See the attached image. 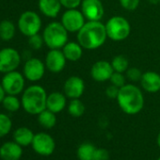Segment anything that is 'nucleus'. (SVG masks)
Masks as SVG:
<instances>
[{
    "label": "nucleus",
    "instance_id": "obj_11",
    "mask_svg": "<svg viewBox=\"0 0 160 160\" xmlns=\"http://www.w3.org/2000/svg\"><path fill=\"white\" fill-rule=\"evenodd\" d=\"M31 146L38 154L42 156H48L54 152L56 143L54 138L50 135L41 132L35 134Z\"/></svg>",
    "mask_w": 160,
    "mask_h": 160
},
{
    "label": "nucleus",
    "instance_id": "obj_27",
    "mask_svg": "<svg viewBox=\"0 0 160 160\" xmlns=\"http://www.w3.org/2000/svg\"><path fill=\"white\" fill-rule=\"evenodd\" d=\"M110 62H111L114 72H125L127 69L129 68V59L123 55L115 56Z\"/></svg>",
    "mask_w": 160,
    "mask_h": 160
},
{
    "label": "nucleus",
    "instance_id": "obj_24",
    "mask_svg": "<svg viewBox=\"0 0 160 160\" xmlns=\"http://www.w3.org/2000/svg\"><path fill=\"white\" fill-rule=\"evenodd\" d=\"M96 147L92 143H82L77 149V157L79 160H93Z\"/></svg>",
    "mask_w": 160,
    "mask_h": 160
},
{
    "label": "nucleus",
    "instance_id": "obj_9",
    "mask_svg": "<svg viewBox=\"0 0 160 160\" xmlns=\"http://www.w3.org/2000/svg\"><path fill=\"white\" fill-rule=\"evenodd\" d=\"M21 63L20 53L12 47L0 50V72H9L17 70Z\"/></svg>",
    "mask_w": 160,
    "mask_h": 160
},
{
    "label": "nucleus",
    "instance_id": "obj_37",
    "mask_svg": "<svg viewBox=\"0 0 160 160\" xmlns=\"http://www.w3.org/2000/svg\"><path fill=\"white\" fill-rule=\"evenodd\" d=\"M149 2L152 5H156L160 3V0H149Z\"/></svg>",
    "mask_w": 160,
    "mask_h": 160
},
{
    "label": "nucleus",
    "instance_id": "obj_8",
    "mask_svg": "<svg viewBox=\"0 0 160 160\" xmlns=\"http://www.w3.org/2000/svg\"><path fill=\"white\" fill-rule=\"evenodd\" d=\"M86 23L81 11L76 9L66 10L61 16V24L69 33H77Z\"/></svg>",
    "mask_w": 160,
    "mask_h": 160
},
{
    "label": "nucleus",
    "instance_id": "obj_2",
    "mask_svg": "<svg viewBox=\"0 0 160 160\" xmlns=\"http://www.w3.org/2000/svg\"><path fill=\"white\" fill-rule=\"evenodd\" d=\"M116 100L120 108L128 115L139 113L144 107L143 92L134 84H125L120 88Z\"/></svg>",
    "mask_w": 160,
    "mask_h": 160
},
{
    "label": "nucleus",
    "instance_id": "obj_22",
    "mask_svg": "<svg viewBox=\"0 0 160 160\" xmlns=\"http://www.w3.org/2000/svg\"><path fill=\"white\" fill-rule=\"evenodd\" d=\"M16 28L14 24L10 20L0 22V39L4 42H10L15 36Z\"/></svg>",
    "mask_w": 160,
    "mask_h": 160
},
{
    "label": "nucleus",
    "instance_id": "obj_3",
    "mask_svg": "<svg viewBox=\"0 0 160 160\" xmlns=\"http://www.w3.org/2000/svg\"><path fill=\"white\" fill-rule=\"evenodd\" d=\"M47 95L46 91L42 86L31 85L22 92V108L30 115H38L46 109Z\"/></svg>",
    "mask_w": 160,
    "mask_h": 160
},
{
    "label": "nucleus",
    "instance_id": "obj_1",
    "mask_svg": "<svg viewBox=\"0 0 160 160\" xmlns=\"http://www.w3.org/2000/svg\"><path fill=\"white\" fill-rule=\"evenodd\" d=\"M107 39L106 25L101 21H88L77 32V42L86 50L100 48Z\"/></svg>",
    "mask_w": 160,
    "mask_h": 160
},
{
    "label": "nucleus",
    "instance_id": "obj_26",
    "mask_svg": "<svg viewBox=\"0 0 160 160\" xmlns=\"http://www.w3.org/2000/svg\"><path fill=\"white\" fill-rule=\"evenodd\" d=\"M1 104L3 105V108L10 112H16L22 107L21 100L18 99L17 95L11 94H7Z\"/></svg>",
    "mask_w": 160,
    "mask_h": 160
},
{
    "label": "nucleus",
    "instance_id": "obj_39",
    "mask_svg": "<svg viewBox=\"0 0 160 160\" xmlns=\"http://www.w3.org/2000/svg\"><path fill=\"white\" fill-rule=\"evenodd\" d=\"M157 160H160V157H159V158H158V159H157Z\"/></svg>",
    "mask_w": 160,
    "mask_h": 160
},
{
    "label": "nucleus",
    "instance_id": "obj_23",
    "mask_svg": "<svg viewBox=\"0 0 160 160\" xmlns=\"http://www.w3.org/2000/svg\"><path fill=\"white\" fill-rule=\"evenodd\" d=\"M38 122L42 127L46 129H51L57 123L56 113L46 108L43 111H42L40 114H38Z\"/></svg>",
    "mask_w": 160,
    "mask_h": 160
},
{
    "label": "nucleus",
    "instance_id": "obj_33",
    "mask_svg": "<svg viewBox=\"0 0 160 160\" xmlns=\"http://www.w3.org/2000/svg\"><path fill=\"white\" fill-rule=\"evenodd\" d=\"M62 7L66 8L67 10L69 9H76L81 5L82 0H59Z\"/></svg>",
    "mask_w": 160,
    "mask_h": 160
},
{
    "label": "nucleus",
    "instance_id": "obj_7",
    "mask_svg": "<svg viewBox=\"0 0 160 160\" xmlns=\"http://www.w3.org/2000/svg\"><path fill=\"white\" fill-rule=\"evenodd\" d=\"M26 77L18 71H12L4 73L1 84L7 94L18 95L25 91Z\"/></svg>",
    "mask_w": 160,
    "mask_h": 160
},
{
    "label": "nucleus",
    "instance_id": "obj_32",
    "mask_svg": "<svg viewBox=\"0 0 160 160\" xmlns=\"http://www.w3.org/2000/svg\"><path fill=\"white\" fill-rule=\"evenodd\" d=\"M121 6L128 11V12H133L136 11L138 9V7L139 6V2L140 0H119Z\"/></svg>",
    "mask_w": 160,
    "mask_h": 160
},
{
    "label": "nucleus",
    "instance_id": "obj_16",
    "mask_svg": "<svg viewBox=\"0 0 160 160\" xmlns=\"http://www.w3.org/2000/svg\"><path fill=\"white\" fill-rule=\"evenodd\" d=\"M139 82L141 88L149 93H156L160 91V74L156 72H143Z\"/></svg>",
    "mask_w": 160,
    "mask_h": 160
},
{
    "label": "nucleus",
    "instance_id": "obj_35",
    "mask_svg": "<svg viewBox=\"0 0 160 160\" xmlns=\"http://www.w3.org/2000/svg\"><path fill=\"white\" fill-rule=\"evenodd\" d=\"M119 91H120V88L110 84L106 90V95L110 99H117L118 94H119Z\"/></svg>",
    "mask_w": 160,
    "mask_h": 160
},
{
    "label": "nucleus",
    "instance_id": "obj_18",
    "mask_svg": "<svg viewBox=\"0 0 160 160\" xmlns=\"http://www.w3.org/2000/svg\"><path fill=\"white\" fill-rule=\"evenodd\" d=\"M67 96L59 92H53L47 95L46 108L54 113H59L62 111L67 104Z\"/></svg>",
    "mask_w": 160,
    "mask_h": 160
},
{
    "label": "nucleus",
    "instance_id": "obj_38",
    "mask_svg": "<svg viewBox=\"0 0 160 160\" xmlns=\"http://www.w3.org/2000/svg\"><path fill=\"white\" fill-rule=\"evenodd\" d=\"M156 141H157V145H158V147L160 148V133L158 134V136H157V139H156Z\"/></svg>",
    "mask_w": 160,
    "mask_h": 160
},
{
    "label": "nucleus",
    "instance_id": "obj_31",
    "mask_svg": "<svg viewBox=\"0 0 160 160\" xmlns=\"http://www.w3.org/2000/svg\"><path fill=\"white\" fill-rule=\"evenodd\" d=\"M28 44L29 46L34 49V50H39L42 47V45L44 44V41L42 38V35L35 34L33 36L28 37Z\"/></svg>",
    "mask_w": 160,
    "mask_h": 160
},
{
    "label": "nucleus",
    "instance_id": "obj_29",
    "mask_svg": "<svg viewBox=\"0 0 160 160\" xmlns=\"http://www.w3.org/2000/svg\"><path fill=\"white\" fill-rule=\"evenodd\" d=\"M109 81L112 85L118 88H122L126 84V76L123 74V72H114L109 79Z\"/></svg>",
    "mask_w": 160,
    "mask_h": 160
},
{
    "label": "nucleus",
    "instance_id": "obj_12",
    "mask_svg": "<svg viewBox=\"0 0 160 160\" xmlns=\"http://www.w3.org/2000/svg\"><path fill=\"white\" fill-rule=\"evenodd\" d=\"M80 7L88 21H101L104 17L105 9L101 0H82Z\"/></svg>",
    "mask_w": 160,
    "mask_h": 160
},
{
    "label": "nucleus",
    "instance_id": "obj_20",
    "mask_svg": "<svg viewBox=\"0 0 160 160\" xmlns=\"http://www.w3.org/2000/svg\"><path fill=\"white\" fill-rule=\"evenodd\" d=\"M83 47L78 42H68L62 48V52L69 61H77L83 56Z\"/></svg>",
    "mask_w": 160,
    "mask_h": 160
},
{
    "label": "nucleus",
    "instance_id": "obj_34",
    "mask_svg": "<svg viewBox=\"0 0 160 160\" xmlns=\"http://www.w3.org/2000/svg\"><path fill=\"white\" fill-rule=\"evenodd\" d=\"M109 159V153L107 150L99 148H96V151L94 152L93 160H108Z\"/></svg>",
    "mask_w": 160,
    "mask_h": 160
},
{
    "label": "nucleus",
    "instance_id": "obj_36",
    "mask_svg": "<svg viewBox=\"0 0 160 160\" xmlns=\"http://www.w3.org/2000/svg\"><path fill=\"white\" fill-rule=\"evenodd\" d=\"M6 95H7V93H6L5 90H4V88H3L2 84L0 83V104L2 103V101L4 100V98H5V96H6Z\"/></svg>",
    "mask_w": 160,
    "mask_h": 160
},
{
    "label": "nucleus",
    "instance_id": "obj_25",
    "mask_svg": "<svg viewBox=\"0 0 160 160\" xmlns=\"http://www.w3.org/2000/svg\"><path fill=\"white\" fill-rule=\"evenodd\" d=\"M85 105L79 98L77 99H71L69 106H68V112L71 116L74 118L81 117L85 112Z\"/></svg>",
    "mask_w": 160,
    "mask_h": 160
},
{
    "label": "nucleus",
    "instance_id": "obj_10",
    "mask_svg": "<svg viewBox=\"0 0 160 160\" xmlns=\"http://www.w3.org/2000/svg\"><path fill=\"white\" fill-rule=\"evenodd\" d=\"M46 67L43 61L37 58H31L25 62L23 74L30 82H37L43 77Z\"/></svg>",
    "mask_w": 160,
    "mask_h": 160
},
{
    "label": "nucleus",
    "instance_id": "obj_21",
    "mask_svg": "<svg viewBox=\"0 0 160 160\" xmlns=\"http://www.w3.org/2000/svg\"><path fill=\"white\" fill-rule=\"evenodd\" d=\"M35 134L28 127H19L13 132V139L21 146H28L32 143Z\"/></svg>",
    "mask_w": 160,
    "mask_h": 160
},
{
    "label": "nucleus",
    "instance_id": "obj_14",
    "mask_svg": "<svg viewBox=\"0 0 160 160\" xmlns=\"http://www.w3.org/2000/svg\"><path fill=\"white\" fill-rule=\"evenodd\" d=\"M64 94L70 99L80 98L85 92L84 80L76 75H72L66 79L63 86Z\"/></svg>",
    "mask_w": 160,
    "mask_h": 160
},
{
    "label": "nucleus",
    "instance_id": "obj_17",
    "mask_svg": "<svg viewBox=\"0 0 160 160\" xmlns=\"http://www.w3.org/2000/svg\"><path fill=\"white\" fill-rule=\"evenodd\" d=\"M22 146L15 141H8L0 147V157L3 160H19L22 157Z\"/></svg>",
    "mask_w": 160,
    "mask_h": 160
},
{
    "label": "nucleus",
    "instance_id": "obj_15",
    "mask_svg": "<svg viewBox=\"0 0 160 160\" xmlns=\"http://www.w3.org/2000/svg\"><path fill=\"white\" fill-rule=\"evenodd\" d=\"M114 72L111 62L107 60H98L92 66L91 75L93 80L97 82H106L109 81V79Z\"/></svg>",
    "mask_w": 160,
    "mask_h": 160
},
{
    "label": "nucleus",
    "instance_id": "obj_13",
    "mask_svg": "<svg viewBox=\"0 0 160 160\" xmlns=\"http://www.w3.org/2000/svg\"><path fill=\"white\" fill-rule=\"evenodd\" d=\"M66 60L61 49H50L45 56L44 64L49 72L58 73L62 72L65 68Z\"/></svg>",
    "mask_w": 160,
    "mask_h": 160
},
{
    "label": "nucleus",
    "instance_id": "obj_30",
    "mask_svg": "<svg viewBox=\"0 0 160 160\" xmlns=\"http://www.w3.org/2000/svg\"><path fill=\"white\" fill-rule=\"evenodd\" d=\"M142 73L143 72H141V71L138 68L129 67L127 71L125 72V76L128 80H130L132 82H138V81H140Z\"/></svg>",
    "mask_w": 160,
    "mask_h": 160
},
{
    "label": "nucleus",
    "instance_id": "obj_5",
    "mask_svg": "<svg viewBox=\"0 0 160 160\" xmlns=\"http://www.w3.org/2000/svg\"><path fill=\"white\" fill-rule=\"evenodd\" d=\"M106 25L108 38L114 42H122L127 39L131 32L129 21L120 15L109 18Z\"/></svg>",
    "mask_w": 160,
    "mask_h": 160
},
{
    "label": "nucleus",
    "instance_id": "obj_19",
    "mask_svg": "<svg viewBox=\"0 0 160 160\" xmlns=\"http://www.w3.org/2000/svg\"><path fill=\"white\" fill-rule=\"evenodd\" d=\"M38 6L40 12L49 18H56L62 7L59 0H39Z\"/></svg>",
    "mask_w": 160,
    "mask_h": 160
},
{
    "label": "nucleus",
    "instance_id": "obj_4",
    "mask_svg": "<svg viewBox=\"0 0 160 160\" xmlns=\"http://www.w3.org/2000/svg\"><path fill=\"white\" fill-rule=\"evenodd\" d=\"M68 33L61 22H51L42 31L44 44L49 49H61L68 42Z\"/></svg>",
    "mask_w": 160,
    "mask_h": 160
},
{
    "label": "nucleus",
    "instance_id": "obj_28",
    "mask_svg": "<svg viewBox=\"0 0 160 160\" xmlns=\"http://www.w3.org/2000/svg\"><path fill=\"white\" fill-rule=\"evenodd\" d=\"M12 127V122L11 118L3 113H0V138L7 136Z\"/></svg>",
    "mask_w": 160,
    "mask_h": 160
},
{
    "label": "nucleus",
    "instance_id": "obj_6",
    "mask_svg": "<svg viewBox=\"0 0 160 160\" xmlns=\"http://www.w3.org/2000/svg\"><path fill=\"white\" fill-rule=\"evenodd\" d=\"M17 26L23 35L30 37L40 32L42 28V19L37 12L27 11L20 15Z\"/></svg>",
    "mask_w": 160,
    "mask_h": 160
}]
</instances>
